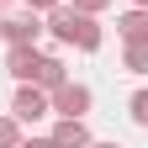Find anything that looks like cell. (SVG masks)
<instances>
[{
	"mask_svg": "<svg viewBox=\"0 0 148 148\" xmlns=\"http://www.w3.org/2000/svg\"><path fill=\"white\" fill-rule=\"evenodd\" d=\"M69 79V69H64V58H53V53H42V64H37V74H32V85H42V90H58Z\"/></svg>",
	"mask_w": 148,
	"mask_h": 148,
	"instance_id": "cell-8",
	"label": "cell"
},
{
	"mask_svg": "<svg viewBox=\"0 0 148 148\" xmlns=\"http://www.w3.org/2000/svg\"><path fill=\"white\" fill-rule=\"evenodd\" d=\"M122 69H127V74H148V37L122 48Z\"/></svg>",
	"mask_w": 148,
	"mask_h": 148,
	"instance_id": "cell-9",
	"label": "cell"
},
{
	"mask_svg": "<svg viewBox=\"0 0 148 148\" xmlns=\"http://www.w3.org/2000/svg\"><path fill=\"white\" fill-rule=\"evenodd\" d=\"M37 64H42V53H37V42H21V48H11V58H5V74L16 85H27L32 74H37Z\"/></svg>",
	"mask_w": 148,
	"mask_h": 148,
	"instance_id": "cell-4",
	"label": "cell"
},
{
	"mask_svg": "<svg viewBox=\"0 0 148 148\" xmlns=\"http://www.w3.org/2000/svg\"><path fill=\"white\" fill-rule=\"evenodd\" d=\"M37 37H42V21H37V11H27V16H11V21H5V42H11V48L37 42Z\"/></svg>",
	"mask_w": 148,
	"mask_h": 148,
	"instance_id": "cell-6",
	"label": "cell"
},
{
	"mask_svg": "<svg viewBox=\"0 0 148 148\" xmlns=\"http://www.w3.org/2000/svg\"><path fill=\"white\" fill-rule=\"evenodd\" d=\"M0 42H5V21H0Z\"/></svg>",
	"mask_w": 148,
	"mask_h": 148,
	"instance_id": "cell-16",
	"label": "cell"
},
{
	"mask_svg": "<svg viewBox=\"0 0 148 148\" xmlns=\"http://www.w3.org/2000/svg\"><path fill=\"white\" fill-rule=\"evenodd\" d=\"M11 116L21 122V127H32V122H42V116H53V101H48V90L27 79L21 90H16V101H11Z\"/></svg>",
	"mask_w": 148,
	"mask_h": 148,
	"instance_id": "cell-2",
	"label": "cell"
},
{
	"mask_svg": "<svg viewBox=\"0 0 148 148\" xmlns=\"http://www.w3.org/2000/svg\"><path fill=\"white\" fill-rule=\"evenodd\" d=\"M69 5H74V11H90V16H101V11L111 5V0H69Z\"/></svg>",
	"mask_w": 148,
	"mask_h": 148,
	"instance_id": "cell-12",
	"label": "cell"
},
{
	"mask_svg": "<svg viewBox=\"0 0 148 148\" xmlns=\"http://www.w3.org/2000/svg\"><path fill=\"white\" fill-rule=\"evenodd\" d=\"M127 116L138 127H148V90H132V95H127Z\"/></svg>",
	"mask_w": 148,
	"mask_h": 148,
	"instance_id": "cell-10",
	"label": "cell"
},
{
	"mask_svg": "<svg viewBox=\"0 0 148 148\" xmlns=\"http://www.w3.org/2000/svg\"><path fill=\"white\" fill-rule=\"evenodd\" d=\"M16 148H58V143H53V138H21Z\"/></svg>",
	"mask_w": 148,
	"mask_h": 148,
	"instance_id": "cell-13",
	"label": "cell"
},
{
	"mask_svg": "<svg viewBox=\"0 0 148 148\" xmlns=\"http://www.w3.org/2000/svg\"><path fill=\"white\" fill-rule=\"evenodd\" d=\"M48 101H53V116H85V111L95 106L90 85H79V79H64L58 90H48Z\"/></svg>",
	"mask_w": 148,
	"mask_h": 148,
	"instance_id": "cell-3",
	"label": "cell"
},
{
	"mask_svg": "<svg viewBox=\"0 0 148 148\" xmlns=\"http://www.w3.org/2000/svg\"><path fill=\"white\" fill-rule=\"evenodd\" d=\"M48 32L58 37V42L79 48V53H101V21L90 11H74L69 0H58V5L48 11Z\"/></svg>",
	"mask_w": 148,
	"mask_h": 148,
	"instance_id": "cell-1",
	"label": "cell"
},
{
	"mask_svg": "<svg viewBox=\"0 0 148 148\" xmlns=\"http://www.w3.org/2000/svg\"><path fill=\"white\" fill-rule=\"evenodd\" d=\"M0 5H11V0H0Z\"/></svg>",
	"mask_w": 148,
	"mask_h": 148,
	"instance_id": "cell-18",
	"label": "cell"
},
{
	"mask_svg": "<svg viewBox=\"0 0 148 148\" xmlns=\"http://www.w3.org/2000/svg\"><path fill=\"white\" fill-rule=\"evenodd\" d=\"M21 5H27V11H37V16H42V11H53V5H58V0H21Z\"/></svg>",
	"mask_w": 148,
	"mask_h": 148,
	"instance_id": "cell-14",
	"label": "cell"
},
{
	"mask_svg": "<svg viewBox=\"0 0 148 148\" xmlns=\"http://www.w3.org/2000/svg\"><path fill=\"white\" fill-rule=\"evenodd\" d=\"M90 148H122V143H95V138H90Z\"/></svg>",
	"mask_w": 148,
	"mask_h": 148,
	"instance_id": "cell-15",
	"label": "cell"
},
{
	"mask_svg": "<svg viewBox=\"0 0 148 148\" xmlns=\"http://www.w3.org/2000/svg\"><path fill=\"white\" fill-rule=\"evenodd\" d=\"M116 32H122V42H143V37H148V11H143V5L122 11V16H116Z\"/></svg>",
	"mask_w": 148,
	"mask_h": 148,
	"instance_id": "cell-7",
	"label": "cell"
},
{
	"mask_svg": "<svg viewBox=\"0 0 148 148\" xmlns=\"http://www.w3.org/2000/svg\"><path fill=\"white\" fill-rule=\"evenodd\" d=\"M132 5H143V11H148V0H132Z\"/></svg>",
	"mask_w": 148,
	"mask_h": 148,
	"instance_id": "cell-17",
	"label": "cell"
},
{
	"mask_svg": "<svg viewBox=\"0 0 148 148\" xmlns=\"http://www.w3.org/2000/svg\"><path fill=\"white\" fill-rule=\"evenodd\" d=\"M21 143V122L16 116H0V148H16Z\"/></svg>",
	"mask_w": 148,
	"mask_h": 148,
	"instance_id": "cell-11",
	"label": "cell"
},
{
	"mask_svg": "<svg viewBox=\"0 0 148 148\" xmlns=\"http://www.w3.org/2000/svg\"><path fill=\"white\" fill-rule=\"evenodd\" d=\"M48 138L58 148H90V127H85V116H58Z\"/></svg>",
	"mask_w": 148,
	"mask_h": 148,
	"instance_id": "cell-5",
	"label": "cell"
}]
</instances>
